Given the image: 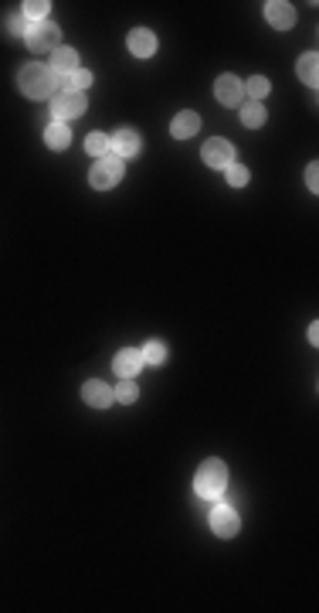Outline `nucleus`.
I'll return each mask as SVG.
<instances>
[{
	"mask_svg": "<svg viewBox=\"0 0 319 613\" xmlns=\"http://www.w3.org/2000/svg\"><path fill=\"white\" fill-rule=\"evenodd\" d=\"M224 488H228V467L221 460H204L201 470H197V477H194V491L201 498L214 501V498L224 494Z\"/></svg>",
	"mask_w": 319,
	"mask_h": 613,
	"instance_id": "1",
	"label": "nucleus"
},
{
	"mask_svg": "<svg viewBox=\"0 0 319 613\" xmlns=\"http://www.w3.org/2000/svg\"><path fill=\"white\" fill-rule=\"evenodd\" d=\"M17 82H21V92L31 96V99H45V96H52V89H54V79L48 65H28Z\"/></svg>",
	"mask_w": 319,
	"mask_h": 613,
	"instance_id": "2",
	"label": "nucleus"
},
{
	"mask_svg": "<svg viewBox=\"0 0 319 613\" xmlns=\"http://www.w3.org/2000/svg\"><path fill=\"white\" fill-rule=\"evenodd\" d=\"M119 177H122V161H119L116 154H106V157H99V164H96V168H92V174H89L92 188H99V191H109L112 184H119Z\"/></svg>",
	"mask_w": 319,
	"mask_h": 613,
	"instance_id": "3",
	"label": "nucleus"
},
{
	"mask_svg": "<svg viewBox=\"0 0 319 613\" xmlns=\"http://www.w3.org/2000/svg\"><path fill=\"white\" fill-rule=\"evenodd\" d=\"M28 48L31 52H54L58 48V28H54L52 21H38V24H28Z\"/></svg>",
	"mask_w": 319,
	"mask_h": 613,
	"instance_id": "4",
	"label": "nucleus"
},
{
	"mask_svg": "<svg viewBox=\"0 0 319 613\" xmlns=\"http://www.w3.org/2000/svg\"><path fill=\"white\" fill-rule=\"evenodd\" d=\"M204 164L214 170H224L228 164H234V147L228 143V140H208L204 143Z\"/></svg>",
	"mask_w": 319,
	"mask_h": 613,
	"instance_id": "5",
	"label": "nucleus"
},
{
	"mask_svg": "<svg viewBox=\"0 0 319 613\" xmlns=\"http://www.w3.org/2000/svg\"><path fill=\"white\" fill-rule=\"evenodd\" d=\"M85 112V96L82 92H58L52 103V116L58 119H72V116H82Z\"/></svg>",
	"mask_w": 319,
	"mask_h": 613,
	"instance_id": "6",
	"label": "nucleus"
},
{
	"mask_svg": "<svg viewBox=\"0 0 319 613\" xmlns=\"http://www.w3.org/2000/svg\"><path fill=\"white\" fill-rule=\"evenodd\" d=\"M214 92H217V103H221V106H241V99H245V86H241V79H234V75H221L217 86H214Z\"/></svg>",
	"mask_w": 319,
	"mask_h": 613,
	"instance_id": "7",
	"label": "nucleus"
},
{
	"mask_svg": "<svg viewBox=\"0 0 319 613\" xmlns=\"http://www.w3.org/2000/svg\"><path fill=\"white\" fill-rule=\"evenodd\" d=\"M238 511L234 508H224V504H217L211 511V528L214 535H221V539H231V535H238Z\"/></svg>",
	"mask_w": 319,
	"mask_h": 613,
	"instance_id": "8",
	"label": "nucleus"
},
{
	"mask_svg": "<svg viewBox=\"0 0 319 613\" xmlns=\"http://www.w3.org/2000/svg\"><path fill=\"white\" fill-rule=\"evenodd\" d=\"M109 150L122 161V157H136L140 154V133L136 130H129V126H122L112 140H109Z\"/></svg>",
	"mask_w": 319,
	"mask_h": 613,
	"instance_id": "9",
	"label": "nucleus"
},
{
	"mask_svg": "<svg viewBox=\"0 0 319 613\" xmlns=\"http://www.w3.org/2000/svg\"><path fill=\"white\" fill-rule=\"evenodd\" d=\"M265 21L272 24V28L285 31V28L296 24V10H292V3H285V0H268L265 3Z\"/></svg>",
	"mask_w": 319,
	"mask_h": 613,
	"instance_id": "10",
	"label": "nucleus"
},
{
	"mask_svg": "<svg viewBox=\"0 0 319 613\" xmlns=\"http://www.w3.org/2000/svg\"><path fill=\"white\" fill-rule=\"evenodd\" d=\"M143 365H146V361H143V351H136V348H126V351L116 354V375H122V379H133Z\"/></svg>",
	"mask_w": 319,
	"mask_h": 613,
	"instance_id": "11",
	"label": "nucleus"
},
{
	"mask_svg": "<svg viewBox=\"0 0 319 613\" xmlns=\"http://www.w3.org/2000/svg\"><path fill=\"white\" fill-rule=\"evenodd\" d=\"M126 45H129V52L136 58H150L153 52H157V38L146 31V28H136L129 38H126Z\"/></svg>",
	"mask_w": 319,
	"mask_h": 613,
	"instance_id": "12",
	"label": "nucleus"
},
{
	"mask_svg": "<svg viewBox=\"0 0 319 613\" xmlns=\"http://www.w3.org/2000/svg\"><path fill=\"white\" fill-rule=\"evenodd\" d=\"M82 399L92 405V409H106L109 402L116 399L112 389H109L106 382H99V379H92V382H85V389H82Z\"/></svg>",
	"mask_w": 319,
	"mask_h": 613,
	"instance_id": "13",
	"label": "nucleus"
},
{
	"mask_svg": "<svg viewBox=\"0 0 319 613\" xmlns=\"http://www.w3.org/2000/svg\"><path fill=\"white\" fill-rule=\"evenodd\" d=\"M201 130V116L197 112H180V116H173V123H170V133L177 137V140H187V137H194Z\"/></svg>",
	"mask_w": 319,
	"mask_h": 613,
	"instance_id": "14",
	"label": "nucleus"
},
{
	"mask_svg": "<svg viewBox=\"0 0 319 613\" xmlns=\"http://www.w3.org/2000/svg\"><path fill=\"white\" fill-rule=\"evenodd\" d=\"M52 68L58 72V75H72V72L78 68V55H75V48H54Z\"/></svg>",
	"mask_w": 319,
	"mask_h": 613,
	"instance_id": "15",
	"label": "nucleus"
},
{
	"mask_svg": "<svg viewBox=\"0 0 319 613\" xmlns=\"http://www.w3.org/2000/svg\"><path fill=\"white\" fill-rule=\"evenodd\" d=\"M68 140H72V133H68V126H65V123H52V126L45 130V143H48L52 150H65V147H68Z\"/></svg>",
	"mask_w": 319,
	"mask_h": 613,
	"instance_id": "16",
	"label": "nucleus"
},
{
	"mask_svg": "<svg viewBox=\"0 0 319 613\" xmlns=\"http://www.w3.org/2000/svg\"><path fill=\"white\" fill-rule=\"evenodd\" d=\"M299 79H302L306 86H316L319 82V58L313 55V52L299 58Z\"/></svg>",
	"mask_w": 319,
	"mask_h": 613,
	"instance_id": "17",
	"label": "nucleus"
},
{
	"mask_svg": "<svg viewBox=\"0 0 319 613\" xmlns=\"http://www.w3.org/2000/svg\"><path fill=\"white\" fill-rule=\"evenodd\" d=\"M48 0H31V3H24V21H31V24H38V21H48Z\"/></svg>",
	"mask_w": 319,
	"mask_h": 613,
	"instance_id": "18",
	"label": "nucleus"
},
{
	"mask_svg": "<svg viewBox=\"0 0 319 613\" xmlns=\"http://www.w3.org/2000/svg\"><path fill=\"white\" fill-rule=\"evenodd\" d=\"M265 106H262V103H248V106H245V110H241V123H245V126H262V123H265Z\"/></svg>",
	"mask_w": 319,
	"mask_h": 613,
	"instance_id": "19",
	"label": "nucleus"
},
{
	"mask_svg": "<svg viewBox=\"0 0 319 613\" xmlns=\"http://www.w3.org/2000/svg\"><path fill=\"white\" fill-rule=\"evenodd\" d=\"M143 361L163 365V361H166V344H163V341H150V344L143 348Z\"/></svg>",
	"mask_w": 319,
	"mask_h": 613,
	"instance_id": "20",
	"label": "nucleus"
},
{
	"mask_svg": "<svg viewBox=\"0 0 319 613\" xmlns=\"http://www.w3.org/2000/svg\"><path fill=\"white\" fill-rule=\"evenodd\" d=\"M268 89H272V86H268L265 75H255V79H248V86H245V92H248V96H252L255 103H258V99H265Z\"/></svg>",
	"mask_w": 319,
	"mask_h": 613,
	"instance_id": "21",
	"label": "nucleus"
},
{
	"mask_svg": "<svg viewBox=\"0 0 319 613\" xmlns=\"http://www.w3.org/2000/svg\"><path fill=\"white\" fill-rule=\"evenodd\" d=\"M85 147H89V154L106 157V154H109V137H106V133H92V137L85 140Z\"/></svg>",
	"mask_w": 319,
	"mask_h": 613,
	"instance_id": "22",
	"label": "nucleus"
},
{
	"mask_svg": "<svg viewBox=\"0 0 319 613\" xmlns=\"http://www.w3.org/2000/svg\"><path fill=\"white\" fill-rule=\"evenodd\" d=\"M228 181H231V184H234V188H245V184H248V170L241 168V164H228Z\"/></svg>",
	"mask_w": 319,
	"mask_h": 613,
	"instance_id": "23",
	"label": "nucleus"
},
{
	"mask_svg": "<svg viewBox=\"0 0 319 613\" xmlns=\"http://www.w3.org/2000/svg\"><path fill=\"white\" fill-rule=\"evenodd\" d=\"M112 395H116L119 402H126V405H129V402H136V385H133V382L126 379L122 385H116V392H112Z\"/></svg>",
	"mask_w": 319,
	"mask_h": 613,
	"instance_id": "24",
	"label": "nucleus"
},
{
	"mask_svg": "<svg viewBox=\"0 0 319 613\" xmlns=\"http://www.w3.org/2000/svg\"><path fill=\"white\" fill-rule=\"evenodd\" d=\"M7 31L10 34H28V21H24V14H14V17H7Z\"/></svg>",
	"mask_w": 319,
	"mask_h": 613,
	"instance_id": "25",
	"label": "nucleus"
},
{
	"mask_svg": "<svg viewBox=\"0 0 319 613\" xmlns=\"http://www.w3.org/2000/svg\"><path fill=\"white\" fill-rule=\"evenodd\" d=\"M316 164H309V170H306V184H309V188H313V191H316L319 188V174H316Z\"/></svg>",
	"mask_w": 319,
	"mask_h": 613,
	"instance_id": "26",
	"label": "nucleus"
}]
</instances>
